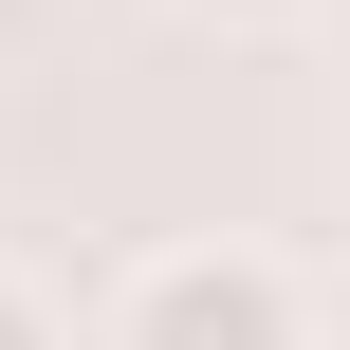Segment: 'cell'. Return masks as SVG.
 <instances>
[{
    "label": "cell",
    "instance_id": "obj_1",
    "mask_svg": "<svg viewBox=\"0 0 350 350\" xmlns=\"http://www.w3.org/2000/svg\"><path fill=\"white\" fill-rule=\"evenodd\" d=\"M111 350H314V295L258 240H148L111 277Z\"/></svg>",
    "mask_w": 350,
    "mask_h": 350
},
{
    "label": "cell",
    "instance_id": "obj_2",
    "mask_svg": "<svg viewBox=\"0 0 350 350\" xmlns=\"http://www.w3.org/2000/svg\"><path fill=\"white\" fill-rule=\"evenodd\" d=\"M0 350H74V314H55V295H37L18 258H0Z\"/></svg>",
    "mask_w": 350,
    "mask_h": 350
},
{
    "label": "cell",
    "instance_id": "obj_3",
    "mask_svg": "<svg viewBox=\"0 0 350 350\" xmlns=\"http://www.w3.org/2000/svg\"><path fill=\"white\" fill-rule=\"evenodd\" d=\"M185 18H221V37H277V18H314V0H185Z\"/></svg>",
    "mask_w": 350,
    "mask_h": 350
}]
</instances>
